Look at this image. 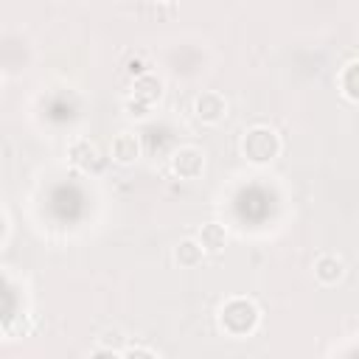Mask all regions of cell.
<instances>
[{"label": "cell", "mask_w": 359, "mask_h": 359, "mask_svg": "<svg viewBox=\"0 0 359 359\" xmlns=\"http://www.w3.org/2000/svg\"><path fill=\"white\" fill-rule=\"evenodd\" d=\"M258 306L250 297H230L222 309H219V325L224 334L230 337H247L258 328Z\"/></svg>", "instance_id": "cell-1"}, {"label": "cell", "mask_w": 359, "mask_h": 359, "mask_svg": "<svg viewBox=\"0 0 359 359\" xmlns=\"http://www.w3.org/2000/svg\"><path fill=\"white\" fill-rule=\"evenodd\" d=\"M241 154L250 160V163H269L280 154V137L275 129L269 126H252L244 132V140H241Z\"/></svg>", "instance_id": "cell-2"}, {"label": "cell", "mask_w": 359, "mask_h": 359, "mask_svg": "<svg viewBox=\"0 0 359 359\" xmlns=\"http://www.w3.org/2000/svg\"><path fill=\"white\" fill-rule=\"evenodd\" d=\"M171 171L180 180H196V177H202V171H205V154H202V149H196V146H180L171 154Z\"/></svg>", "instance_id": "cell-3"}, {"label": "cell", "mask_w": 359, "mask_h": 359, "mask_svg": "<svg viewBox=\"0 0 359 359\" xmlns=\"http://www.w3.org/2000/svg\"><path fill=\"white\" fill-rule=\"evenodd\" d=\"M67 154H70V163H73L79 171H84V174L101 171V165H104V157H101L98 146H95L90 137H79V140H73Z\"/></svg>", "instance_id": "cell-4"}, {"label": "cell", "mask_w": 359, "mask_h": 359, "mask_svg": "<svg viewBox=\"0 0 359 359\" xmlns=\"http://www.w3.org/2000/svg\"><path fill=\"white\" fill-rule=\"evenodd\" d=\"M194 115L202 121V123H219L224 115H227V101L222 93L216 90H205L196 95L194 101Z\"/></svg>", "instance_id": "cell-5"}, {"label": "cell", "mask_w": 359, "mask_h": 359, "mask_svg": "<svg viewBox=\"0 0 359 359\" xmlns=\"http://www.w3.org/2000/svg\"><path fill=\"white\" fill-rule=\"evenodd\" d=\"M109 154L118 165H132L137 157H140V137L135 132H118L112 137V146H109Z\"/></svg>", "instance_id": "cell-6"}, {"label": "cell", "mask_w": 359, "mask_h": 359, "mask_svg": "<svg viewBox=\"0 0 359 359\" xmlns=\"http://www.w3.org/2000/svg\"><path fill=\"white\" fill-rule=\"evenodd\" d=\"M342 275H345V261H342L339 255L325 252V255H320V258L314 261V278H317L323 286H334V283H339Z\"/></svg>", "instance_id": "cell-7"}, {"label": "cell", "mask_w": 359, "mask_h": 359, "mask_svg": "<svg viewBox=\"0 0 359 359\" xmlns=\"http://www.w3.org/2000/svg\"><path fill=\"white\" fill-rule=\"evenodd\" d=\"M160 95H163V81L154 73H143V76L135 79V84H132V98L135 101H140L151 109V104L160 101Z\"/></svg>", "instance_id": "cell-8"}, {"label": "cell", "mask_w": 359, "mask_h": 359, "mask_svg": "<svg viewBox=\"0 0 359 359\" xmlns=\"http://www.w3.org/2000/svg\"><path fill=\"white\" fill-rule=\"evenodd\" d=\"M202 258H205V247L199 244V238H182L174 247V261L185 269H194L196 264H202Z\"/></svg>", "instance_id": "cell-9"}, {"label": "cell", "mask_w": 359, "mask_h": 359, "mask_svg": "<svg viewBox=\"0 0 359 359\" xmlns=\"http://www.w3.org/2000/svg\"><path fill=\"white\" fill-rule=\"evenodd\" d=\"M196 238L205 247V252H222L224 244H227V230L219 222H208V224H202V230H199Z\"/></svg>", "instance_id": "cell-10"}, {"label": "cell", "mask_w": 359, "mask_h": 359, "mask_svg": "<svg viewBox=\"0 0 359 359\" xmlns=\"http://www.w3.org/2000/svg\"><path fill=\"white\" fill-rule=\"evenodd\" d=\"M339 87L351 101H359V62H351L339 73Z\"/></svg>", "instance_id": "cell-11"}, {"label": "cell", "mask_w": 359, "mask_h": 359, "mask_svg": "<svg viewBox=\"0 0 359 359\" xmlns=\"http://www.w3.org/2000/svg\"><path fill=\"white\" fill-rule=\"evenodd\" d=\"M121 359H157V356H154L149 348H129Z\"/></svg>", "instance_id": "cell-12"}, {"label": "cell", "mask_w": 359, "mask_h": 359, "mask_svg": "<svg viewBox=\"0 0 359 359\" xmlns=\"http://www.w3.org/2000/svg\"><path fill=\"white\" fill-rule=\"evenodd\" d=\"M90 359H121L118 356V351L115 348H104V345H98L95 351H93V356Z\"/></svg>", "instance_id": "cell-13"}]
</instances>
